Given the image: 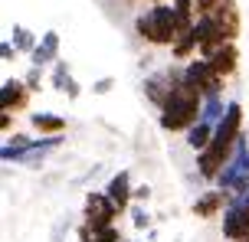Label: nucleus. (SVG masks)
<instances>
[{"label": "nucleus", "instance_id": "16", "mask_svg": "<svg viewBox=\"0 0 249 242\" xmlns=\"http://www.w3.org/2000/svg\"><path fill=\"white\" fill-rule=\"evenodd\" d=\"M13 46H17L20 52H33L39 43H36V36H33L26 26H13Z\"/></svg>", "mask_w": 249, "mask_h": 242}, {"label": "nucleus", "instance_id": "20", "mask_svg": "<svg viewBox=\"0 0 249 242\" xmlns=\"http://www.w3.org/2000/svg\"><path fill=\"white\" fill-rule=\"evenodd\" d=\"M220 3H223V0H197V3H194V10H197V16H203V13H213Z\"/></svg>", "mask_w": 249, "mask_h": 242}, {"label": "nucleus", "instance_id": "7", "mask_svg": "<svg viewBox=\"0 0 249 242\" xmlns=\"http://www.w3.org/2000/svg\"><path fill=\"white\" fill-rule=\"evenodd\" d=\"M226 203H230V193L226 190H207V193H200L197 196V203H194V216H200V219H210V216H216V213H223L226 210Z\"/></svg>", "mask_w": 249, "mask_h": 242}, {"label": "nucleus", "instance_id": "6", "mask_svg": "<svg viewBox=\"0 0 249 242\" xmlns=\"http://www.w3.org/2000/svg\"><path fill=\"white\" fill-rule=\"evenodd\" d=\"M30 105V85L23 79H3L0 85V108L3 112H23Z\"/></svg>", "mask_w": 249, "mask_h": 242}, {"label": "nucleus", "instance_id": "17", "mask_svg": "<svg viewBox=\"0 0 249 242\" xmlns=\"http://www.w3.org/2000/svg\"><path fill=\"white\" fill-rule=\"evenodd\" d=\"M128 213H131V226H135V229H148L151 226V213L144 206H131Z\"/></svg>", "mask_w": 249, "mask_h": 242}, {"label": "nucleus", "instance_id": "13", "mask_svg": "<svg viewBox=\"0 0 249 242\" xmlns=\"http://www.w3.org/2000/svg\"><path fill=\"white\" fill-rule=\"evenodd\" d=\"M30 125L36 128L39 134H62L66 131V118L50 115V112H33L30 115Z\"/></svg>", "mask_w": 249, "mask_h": 242}, {"label": "nucleus", "instance_id": "1", "mask_svg": "<svg viewBox=\"0 0 249 242\" xmlns=\"http://www.w3.org/2000/svg\"><path fill=\"white\" fill-rule=\"evenodd\" d=\"M200 108H203V95H200L187 79H180L171 95H167V102L161 105V128L164 131H190V128L200 121Z\"/></svg>", "mask_w": 249, "mask_h": 242}, {"label": "nucleus", "instance_id": "26", "mask_svg": "<svg viewBox=\"0 0 249 242\" xmlns=\"http://www.w3.org/2000/svg\"><path fill=\"white\" fill-rule=\"evenodd\" d=\"M154 3H161V0H154Z\"/></svg>", "mask_w": 249, "mask_h": 242}, {"label": "nucleus", "instance_id": "24", "mask_svg": "<svg viewBox=\"0 0 249 242\" xmlns=\"http://www.w3.org/2000/svg\"><path fill=\"white\" fill-rule=\"evenodd\" d=\"M151 196V187H135V200H148Z\"/></svg>", "mask_w": 249, "mask_h": 242}, {"label": "nucleus", "instance_id": "19", "mask_svg": "<svg viewBox=\"0 0 249 242\" xmlns=\"http://www.w3.org/2000/svg\"><path fill=\"white\" fill-rule=\"evenodd\" d=\"M95 242H124V239H122V232L115 229V226H105V229L95 232Z\"/></svg>", "mask_w": 249, "mask_h": 242}, {"label": "nucleus", "instance_id": "8", "mask_svg": "<svg viewBox=\"0 0 249 242\" xmlns=\"http://www.w3.org/2000/svg\"><path fill=\"white\" fill-rule=\"evenodd\" d=\"M207 59H210V65H213V69H216L223 79H230V76L239 69V49H236V43H223V46H216V49H213Z\"/></svg>", "mask_w": 249, "mask_h": 242}, {"label": "nucleus", "instance_id": "5", "mask_svg": "<svg viewBox=\"0 0 249 242\" xmlns=\"http://www.w3.org/2000/svg\"><path fill=\"white\" fill-rule=\"evenodd\" d=\"M122 216V210L115 206V200L108 193H89L86 196V223L99 232L105 226H115V219Z\"/></svg>", "mask_w": 249, "mask_h": 242}, {"label": "nucleus", "instance_id": "4", "mask_svg": "<svg viewBox=\"0 0 249 242\" xmlns=\"http://www.w3.org/2000/svg\"><path fill=\"white\" fill-rule=\"evenodd\" d=\"M184 79L200 92V95H223V85H226V79L220 76L210 65V59H203V56H197V59H190V63L184 65Z\"/></svg>", "mask_w": 249, "mask_h": 242}, {"label": "nucleus", "instance_id": "15", "mask_svg": "<svg viewBox=\"0 0 249 242\" xmlns=\"http://www.w3.org/2000/svg\"><path fill=\"white\" fill-rule=\"evenodd\" d=\"M226 105H230V102H223V95H203V108H200V118L216 125V121L226 115Z\"/></svg>", "mask_w": 249, "mask_h": 242}, {"label": "nucleus", "instance_id": "10", "mask_svg": "<svg viewBox=\"0 0 249 242\" xmlns=\"http://www.w3.org/2000/svg\"><path fill=\"white\" fill-rule=\"evenodd\" d=\"M30 59H33V65H53L56 63L59 59V33L56 30H46L43 39H39V46L30 52Z\"/></svg>", "mask_w": 249, "mask_h": 242}, {"label": "nucleus", "instance_id": "2", "mask_svg": "<svg viewBox=\"0 0 249 242\" xmlns=\"http://www.w3.org/2000/svg\"><path fill=\"white\" fill-rule=\"evenodd\" d=\"M135 33L144 39V43H151V46H171L177 39V33H180V13H177L174 0H171V3H167V0L151 3L144 13H138Z\"/></svg>", "mask_w": 249, "mask_h": 242}, {"label": "nucleus", "instance_id": "23", "mask_svg": "<svg viewBox=\"0 0 249 242\" xmlns=\"http://www.w3.org/2000/svg\"><path fill=\"white\" fill-rule=\"evenodd\" d=\"M0 128H3V131L13 128V112H3V115H0Z\"/></svg>", "mask_w": 249, "mask_h": 242}, {"label": "nucleus", "instance_id": "21", "mask_svg": "<svg viewBox=\"0 0 249 242\" xmlns=\"http://www.w3.org/2000/svg\"><path fill=\"white\" fill-rule=\"evenodd\" d=\"M112 85H115V79H99V82L92 85V92H95V95H108V92H112Z\"/></svg>", "mask_w": 249, "mask_h": 242}, {"label": "nucleus", "instance_id": "11", "mask_svg": "<svg viewBox=\"0 0 249 242\" xmlns=\"http://www.w3.org/2000/svg\"><path fill=\"white\" fill-rule=\"evenodd\" d=\"M53 85L62 92V95H69V98H79V82H75L72 76H69V63L66 59H56L53 63Z\"/></svg>", "mask_w": 249, "mask_h": 242}, {"label": "nucleus", "instance_id": "3", "mask_svg": "<svg viewBox=\"0 0 249 242\" xmlns=\"http://www.w3.org/2000/svg\"><path fill=\"white\" fill-rule=\"evenodd\" d=\"M213 183L226 193H246L249 190V141H246V134H239L236 151H233V157L226 161V167L220 170V177L213 180Z\"/></svg>", "mask_w": 249, "mask_h": 242}, {"label": "nucleus", "instance_id": "25", "mask_svg": "<svg viewBox=\"0 0 249 242\" xmlns=\"http://www.w3.org/2000/svg\"><path fill=\"white\" fill-rule=\"evenodd\" d=\"M177 7H194V3H197V0H174Z\"/></svg>", "mask_w": 249, "mask_h": 242}, {"label": "nucleus", "instance_id": "14", "mask_svg": "<svg viewBox=\"0 0 249 242\" xmlns=\"http://www.w3.org/2000/svg\"><path fill=\"white\" fill-rule=\"evenodd\" d=\"M213 131H216V125H213V121H203V118H200L197 125L187 131V144H190L194 151H203V147H207V144L213 141Z\"/></svg>", "mask_w": 249, "mask_h": 242}, {"label": "nucleus", "instance_id": "9", "mask_svg": "<svg viewBox=\"0 0 249 242\" xmlns=\"http://www.w3.org/2000/svg\"><path fill=\"white\" fill-rule=\"evenodd\" d=\"M105 193L115 200V206L118 210H131V200H135V187H131V177H128V170H118L112 180H108V187H105Z\"/></svg>", "mask_w": 249, "mask_h": 242}, {"label": "nucleus", "instance_id": "22", "mask_svg": "<svg viewBox=\"0 0 249 242\" xmlns=\"http://www.w3.org/2000/svg\"><path fill=\"white\" fill-rule=\"evenodd\" d=\"M17 52H20V49L13 46V39H10V43H3V46H0V59H3V63H10Z\"/></svg>", "mask_w": 249, "mask_h": 242}, {"label": "nucleus", "instance_id": "12", "mask_svg": "<svg viewBox=\"0 0 249 242\" xmlns=\"http://www.w3.org/2000/svg\"><path fill=\"white\" fill-rule=\"evenodd\" d=\"M197 49H200V43H197L194 26H190V30H180V33H177V39L171 43V56H174V63H180V59H190Z\"/></svg>", "mask_w": 249, "mask_h": 242}, {"label": "nucleus", "instance_id": "18", "mask_svg": "<svg viewBox=\"0 0 249 242\" xmlns=\"http://www.w3.org/2000/svg\"><path fill=\"white\" fill-rule=\"evenodd\" d=\"M23 82L30 85V92H39L43 89V65H30V72L23 76Z\"/></svg>", "mask_w": 249, "mask_h": 242}]
</instances>
